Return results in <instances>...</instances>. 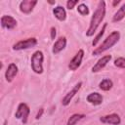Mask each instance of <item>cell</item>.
<instances>
[{"label": "cell", "mask_w": 125, "mask_h": 125, "mask_svg": "<svg viewBox=\"0 0 125 125\" xmlns=\"http://www.w3.org/2000/svg\"><path fill=\"white\" fill-rule=\"evenodd\" d=\"M104 16H105V2L104 1H100L96 11L94 12V14H93V16L91 18L89 28L86 31V35L87 36L94 35V33L97 30L98 26L100 25V23L104 20Z\"/></svg>", "instance_id": "6da1fadb"}, {"label": "cell", "mask_w": 125, "mask_h": 125, "mask_svg": "<svg viewBox=\"0 0 125 125\" xmlns=\"http://www.w3.org/2000/svg\"><path fill=\"white\" fill-rule=\"evenodd\" d=\"M120 38V33L118 31H112L105 39L104 41L100 45V47H98L97 49H95L93 51V55L94 56H98V55H101L102 53H104V51L108 50L109 48H111L114 44H116L118 42Z\"/></svg>", "instance_id": "7a4b0ae2"}, {"label": "cell", "mask_w": 125, "mask_h": 125, "mask_svg": "<svg viewBox=\"0 0 125 125\" xmlns=\"http://www.w3.org/2000/svg\"><path fill=\"white\" fill-rule=\"evenodd\" d=\"M43 60L44 56L41 51H36L31 57V68L35 73L41 74L43 72Z\"/></svg>", "instance_id": "3957f363"}, {"label": "cell", "mask_w": 125, "mask_h": 125, "mask_svg": "<svg viewBox=\"0 0 125 125\" xmlns=\"http://www.w3.org/2000/svg\"><path fill=\"white\" fill-rule=\"evenodd\" d=\"M29 111L30 110H29L28 105L26 104H24V103H21V104H19L18 109H17V111L15 113V116L18 119H21V122L23 124H25L26 121H27V117H28Z\"/></svg>", "instance_id": "277c9868"}, {"label": "cell", "mask_w": 125, "mask_h": 125, "mask_svg": "<svg viewBox=\"0 0 125 125\" xmlns=\"http://www.w3.org/2000/svg\"><path fill=\"white\" fill-rule=\"evenodd\" d=\"M37 44V40L36 38L32 37V38H27L25 40H21L19 41L18 43H16L13 46V49L16 51L19 50H24V49H28V48H32L33 46H35Z\"/></svg>", "instance_id": "5b68a950"}, {"label": "cell", "mask_w": 125, "mask_h": 125, "mask_svg": "<svg viewBox=\"0 0 125 125\" xmlns=\"http://www.w3.org/2000/svg\"><path fill=\"white\" fill-rule=\"evenodd\" d=\"M83 57H84V51H83V50H79V51L76 53V55L73 57V59L69 62V63H68V68H69L70 70H76V69L80 66Z\"/></svg>", "instance_id": "8992f818"}, {"label": "cell", "mask_w": 125, "mask_h": 125, "mask_svg": "<svg viewBox=\"0 0 125 125\" xmlns=\"http://www.w3.org/2000/svg\"><path fill=\"white\" fill-rule=\"evenodd\" d=\"M100 121L103 122V123H105V124L119 125L120 122H121V119H120V117H119L118 114H116V113H111V114H108V115L102 116V117L100 118Z\"/></svg>", "instance_id": "52a82bcc"}, {"label": "cell", "mask_w": 125, "mask_h": 125, "mask_svg": "<svg viewBox=\"0 0 125 125\" xmlns=\"http://www.w3.org/2000/svg\"><path fill=\"white\" fill-rule=\"evenodd\" d=\"M81 85H82V82H78V83L71 89V91H69V92L64 96V98H63L62 101V105H67V104H69V103H70V101L72 100V98L77 94V92H78L79 89L81 88Z\"/></svg>", "instance_id": "ba28073f"}, {"label": "cell", "mask_w": 125, "mask_h": 125, "mask_svg": "<svg viewBox=\"0 0 125 125\" xmlns=\"http://www.w3.org/2000/svg\"><path fill=\"white\" fill-rule=\"evenodd\" d=\"M110 60H111V56H110V55H105V56L102 57V58L95 63V65L92 67V71H93V72H98V71L102 70V69L107 64V62H109Z\"/></svg>", "instance_id": "9c48e42d"}, {"label": "cell", "mask_w": 125, "mask_h": 125, "mask_svg": "<svg viewBox=\"0 0 125 125\" xmlns=\"http://www.w3.org/2000/svg\"><path fill=\"white\" fill-rule=\"evenodd\" d=\"M1 25L7 29H13L17 25V21L12 16H3L1 18Z\"/></svg>", "instance_id": "30bf717a"}, {"label": "cell", "mask_w": 125, "mask_h": 125, "mask_svg": "<svg viewBox=\"0 0 125 125\" xmlns=\"http://www.w3.org/2000/svg\"><path fill=\"white\" fill-rule=\"evenodd\" d=\"M36 4H37V1H31V0L21 1L20 4V10L24 14H29L33 10V8Z\"/></svg>", "instance_id": "8fae6325"}, {"label": "cell", "mask_w": 125, "mask_h": 125, "mask_svg": "<svg viewBox=\"0 0 125 125\" xmlns=\"http://www.w3.org/2000/svg\"><path fill=\"white\" fill-rule=\"evenodd\" d=\"M18 73V66L15 63H10L6 72H5V78L8 82H12L15 76Z\"/></svg>", "instance_id": "7c38bea8"}, {"label": "cell", "mask_w": 125, "mask_h": 125, "mask_svg": "<svg viewBox=\"0 0 125 125\" xmlns=\"http://www.w3.org/2000/svg\"><path fill=\"white\" fill-rule=\"evenodd\" d=\"M66 46V38L65 37H60L54 44L53 46V49H52V52L53 54H58L60 53L61 51H62Z\"/></svg>", "instance_id": "4fadbf2b"}, {"label": "cell", "mask_w": 125, "mask_h": 125, "mask_svg": "<svg viewBox=\"0 0 125 125\" xmlns=\"http://www.w3.org/2000/svg\"><path fill=\"white\" fill-rule=\"evenodd\" d=\"M87 101H88L90 104H94V105H98V104H102V102H103V97H102L101 94L95 92V93H91V94H89V95L87 96Z\"/></svg>", "instance_id": "5bb4252c"}, {"label": "cell", "mask_w": 125, "mask_h": 125, "mask_svg": "<svg viewBox=\"0 0 125 125\" xmlns=\"http://www.w3.org/2000/svg\"><path fill=\"white\" fill-rule=\"evenodd\" d=\"M53 14L54 16L59 20V21H64L65 18H66V13H65V10L62 7V6H58L56 8H54L53 10Z\"/></svg>", "instance_id": "9a60e30c"}, {"label": "cell", "mask_w": 125, "mask_h": 125, "mask_svg": "<svg viewBox=\"0 0 125 125\" xmlns=\"http://www.w3.org/2000/svg\"><path fill=\"white\" fill-rule=\"evenodd\" d=\"M125 17V3L119 8V10L114 14L113 18H112V21L113 22H117V21H120L123 18Z\"/></svg>", "instance_id": "2e32d148"}, {"label": "cell", "mask_w": 125, "mask_h": 125, "mask_svg": "<svg viewBox=\"0 0 125 125\" xmlns=\"http://www.w3.org/2000/svg\"><path fill=\"white\" fill-rule=\"evenodd\" d=\"M83 117H85V115L84 114H80V113H75V114H73V115H71L69 118H68V120H67V123H66V125H75L80 119H82Z\"/></svg>", "instance_id": "e0dca14e"}, {"label": "cell", "mask_w": 125, "mask_h": 125, "mask_svg": "<svg viewBox=\"0 0 125 125\" xmlns=\"http://www.w3.org/2000/svg\"><path fill=\"white\" fill-rule=\"evenodd\" d=\"M112 81L110 79H104L103 81L100 82L99 86H100V89L103 90V91H108L111 89L112 87Z\"/></svg>", "instance_id": "ac0fdd59"}, {"label": "cell", "mask_w": 125, "mask_h": 125, "mask_svg": "<svg viewBox=\"0 0 125 125\" xmlns=\"http://www.w3.org/2000/svg\"><path fill=\"white\" fill-rule=\"evenodd\" d=\"M106 25H107V23H104V24L103 25V27H102L101 31H100V32L98 33V35L94 38V40H93V42H92V45H93V46H96V45L98 44V42L100 41V39L102 38V36H103V35H104V30H105Z\"/></svg>", "instance_id": "d6986e66"}, {"label": "cell", "mask_w": 125, "mask_h": 125, "mask_svg": "<svg viewBox=\"0 0 125 125\" xmlns=\"http://www.w3.org/2000/svg\"><path fill=\"white\" fill-rule=\"evenodd\" d=\"M77 11H78V13H79L80 15H82V16H86V15L89 14V9H88V7H87L85 4H80V5H78Z\"/></svg>", "instance_id": "ffe728a7"}, {"label": "cell", "mask_w": 125, "mask_h": 125, "mask_svg": "<svg viewBox=\"0 0 125 125\" xmlns=\"http://www.w3.org/2000/svg\"><path fill=\"white\" fill-rule=\"evenodd\" d=\"M114 65L120 68H125V58H117L114 61Z\"/></svg>", "instance_id": "44dd1931"}, {"label": "cell", "mask_w": 125, "mask_h": 125, "mask_svg": "<svg viewBox=\"0 0 125 125\" xmlns=\"http://www.w3.org/2000/svg\"><path fill=\"white\" fill-rule=\"evenodd\" d=\"M76 4H78V1H77V0H69V1L66 2V7H67L69 10H71V9L74 8V6H75Z\"/></svg>", "instance_id": "7402d4cb"}, {"label": "cell", "mask_w": 125, "mask_h": 125, "mask_svg": "<svg viewBox=\"0 0 125 125\" xmlns=\"http://www.w3.org/2000/svg\"><path fill=\"white\" fill-rule=\"evenodd\" d=\"M56 34H57V32H56V28H55V27H52V28H51V38H52L53 40L55 39Z\"/></svg>", "instance_id": "603a6c76"}, {"label": "cell", "mask_w": 125, "mask_h": 125, "mask_svg": "<svg viewBox=\"0 0 125 125\" xmlns=\"http://www.w3.org/2000/svg\"><path fill=\"white\" fill-rule=\"evenodd\" d=\"M42 113H43V108H40V111H39V112L37 113V115H36V119H39V118L41 117Z\"/></svg>", "instance_id": "cb8c5ba5"}, {"label": "cell", "mask_w": 125, "mask_h": 125, "mask_svg": "<svg viewBox=\"0 0 125 125\" xmlns=\"http://www.w3.org/2000/svg\"><path fill=\"white\" fill-rule=\"evenodd\" d=\"M119 2H120V1H114V2H113V6H115V5H117V4L119 3Z\"/></svg>", "instance_id": "d4e9b609"}]
</instances>
